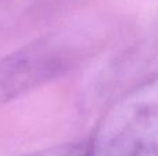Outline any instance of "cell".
Listing matches in <instances>:
<instances>
[{
	"instance_id": "cell-1",
	"label": "cell",
	"mask_w": 158,
	"mask_h": 156,
	"mask_svg": "<svg viewBox=\"0 0 158 156\" xmlns=\"http://www.w3.org/2000/svg\"><path fill=\"white\" fill-rule=\"evenodd\" d=\"M86 142L92 156H158V73L115 99Z\"/></svg>"
},
{
	"instance_id": "cell-2",
	"label": "cell",
	"mask_w": 158,
	"mask_h": 156,
	"mask_svg": "<svg viewBox=\"0 0 158 156\" xmlns=\"http://www.w3.org/2000/svg\"><path fill=\"white\" fill-rule=\"evenodd\" d=\"M82 41L72 30L46 35L0 60V98L13 99L61 77L81 58Z\"/></svg>"
},
{
	"instance_id": "cell-3",
	"label": "cell",
	"mask_w": 158,
	"mask_h": 156,
	"mask_svg": "<svg viewBox=\"0 0 158 156\" xmlns=\"http://www.w3.org/2000/svg\"><path fill=\"white\" fill-rule=\"evenodd\" d=\"M18 156H92L87 146L86 140L72 141V142H64L58 145L47 146L38 151L27 152Z\"/></svg>"
}]
</instances>
